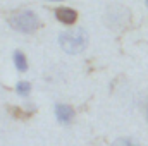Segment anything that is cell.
<instances>
[{
  "label": "cell",
  "mask_w": 148,
  "mask_h": 146,
  "mask_svg": "<svg viewBox=\"0 0 148 146\" xmlns=\"http://www.w3.org/2000/svg\"><path fill=\"white\" fill-rule=\"evenodd\" d=\"M17 93L21 95V96H28L29 95V89H31V86H29V83L28 81H21L19 84H17Z\"/></svg>",
  "instance_id": "obj_6"
},
{
  "label": "cell",
  "mask_w": 148,
  "mask_h": 146,
  "mask_svg": "<svg viewBox=\"0 0 148 146\" xmlns=\"http://www.w3.org/2000/svg\"><path fill=\"white\" fill-rule=\"evenodd\" d=\"M48 2H62V0H48Z\"/></svg>",
  "instance_id": "obj_8"
},
{
  "label": "cell",
  "mask_w": 148,
  "mask_h": 146,
  "mask_svg": "<svg viewBox=\"0 0 148 146\" xmlns=\"http://www.w3.org/2000/svg\"><path fill=\"white\" fill-rule=\"evenodd\" d=\"M55 115H57V120L62 122V124H69L74 117V110L69 105H57L55 107Z\"/></svg>",
  "instance_id": "obj_4"
},
{
  "label": "cell",
  "mask_w": 148,
  "mask_h": 146,
  "mask_svg": "<svg viewBox=\"0 0 148 146\" xmlns=\"http://www.w3.org/2000/svg\"><path fill=\"white\" fill-rule=\"evenodd\" d=\"M147 117H148V105H147Z\"/></svg>",
  "instance_id": "obj_9"
},
{
  "label": "cell",
  "mask_w": 148,
  "mask_h": 146,
  "mask_svg": "<svg viewBox=\"0 0 148 146\" xmlns=\"http://www.w3.org/2000/svg\"><path fill=\"white\" fill-rule=\"evenodd\" d=\"M112 146H138V143L134 139H131V138H121V139H117Z\"/></svg>",
  "instance_id": "obj_7"
},
{
  "label": "cell",
  "mask_w": 148,
  "mask_h": 146,
  "mask_svg": "<svg viewBox=\"0 0 148 146\" xmlns=\"http://www.w3.org/2000/svg\"><path fill=\"white\" fill-rule=\"evenodd\" d=\"M14 64H16V67H17L21 72L28 71V60H26V57H24L23 52H16V53H14Z\"/></svg>",
  "instance_id": "obj_5"
},
{
  "label": "cell",
  "mask_w": 148,
  "mask_h": 146,
  "mask_svg": "<svg viewBox=\"0 0 148 146\" xmlns=\"http://www.w3.org/2000/svg\"><path fill=\"white\" fill-rule=\"evenodd\" d=\"M147 5H148V0H147Z\"/></svg>",
  "instance_id": "obj_10"
},
{
  "label": "cell",
  "mask_w": 148,
  "mask_h": 146,
  "mask_svg": "<svg viewBox=\"0 0 148 146\" xmlns=\"http://www.w3.org/2000/svg\"><path fill=\"white\" fill-rule=\"evenodd\" d=\"M10 26L19 31V33H24V35H29L33 31H36V28L40 26V19L33 10H19V12H14L9 19Z\"/></svg>",
  "instance_id": "obj_2"
},
{
  "label": "cell",
  "mask_w": 148,
  "mask_h": 146,
  "mask_svg": "<svg viewBox=\"0 0 148 146\" xmlns=\"http://www.w3.org/2000/svg\"><path fill=\"white\" fill-rule=\"evenodd\" d=\"M55 17L60 23H64V24H74L76 19H77V14H76V10L71 9V7H60V9L55 10Z\"/></svg>",
  "instance_id": "obj_3"
},
{
  "label": "cell",
  "mask_w": 148,
  "mask_h": 146,
  "mask_svg": "<svg viewBox=\"0 0 148 146\" xmlns=\"http://www.w3.org/2000/svg\"><path fill=\"white\" fill-rule=\"evenodd\" d=\"M59 45L62 46L64 52L76 55L81 53L88 46V33L83 28H76L71 31H64L59 35Z\"/></svg>",
  "instance_id": "obj_1"
}]
</instances>
